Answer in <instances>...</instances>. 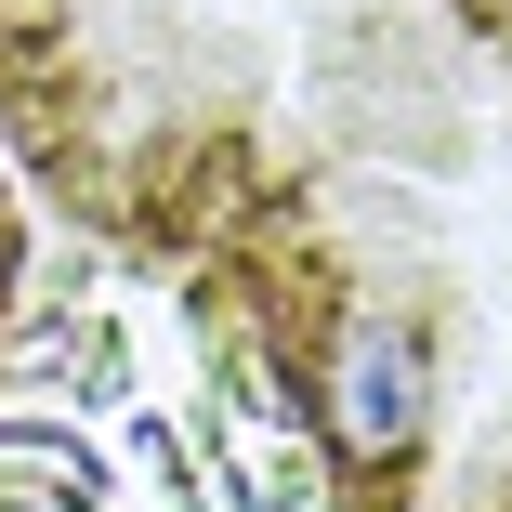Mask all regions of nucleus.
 I'll return each instance as SVG.
<instances>
[{"label":"nucleus","mask_w":512,"mask_h":512,"mask_svg":"<svg viewBox=\"0 0 512 512\" xmlns=\"http://www.w3.org/2000/svg\"><path fill=\"white\" fill-rule=\"evenodd\" d=\"M14 263H27V237H14V197H0V302H14Z\"/></svg>","instance_id":"obj_2"},{"label":"nucleus","mask_w":512,"mask_h":512,"mask_svg":"<svg viewBox=\"0 0 512 512\" xmlns=\"http://www.w3.org/2000/svg\"><path fill=\"white\" fill-rule=\"evenodd\" d=\"M27 171L197 276L237 407L302 421L342 342L512 355V0H0Z\"/></svg>","instance_id":"obj_1"}]
</instances>
